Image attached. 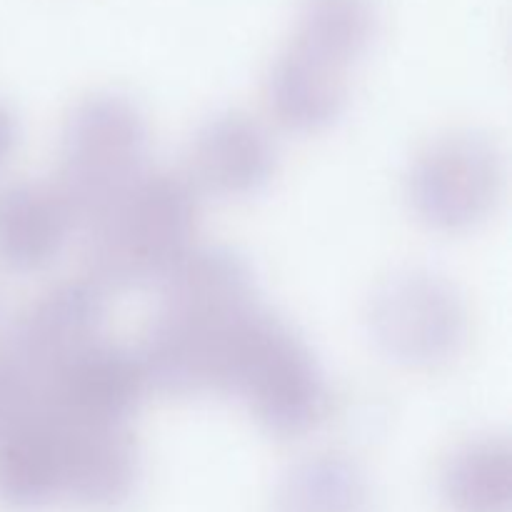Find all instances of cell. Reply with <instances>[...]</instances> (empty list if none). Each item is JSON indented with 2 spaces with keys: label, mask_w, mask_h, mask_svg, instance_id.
<instances>
[{
  "label": "cell",
  "mask_w": 512,
  "mask_h": 512,
  "mask_svg": "<svg viewBox=\"0 0 512 512\" xmlns=\"http://www.w3.org/2000/svg\"><path fill=\"white\" fill-rule=\"evenodd\" d=\"M260 305L233 250H188L163 278L160 310L140 350L148 385L168 395L230 393L240 345Z\"/></svg>",
  "instance_id": "cell-1"
},
{
  "label": "cell",
  "mask_w": 512,
  "mask_h": 512,
  "mask_svg": "<svg viewBox=\"0 0 512 512\" xmlns=\"http://www.w3.org/2000/svg\"><path fill=\"white\" fill-rule=\"evenodd\" d=\"M198 218L183 178L145 173L88 223V265L98 285L135 288L165 278L190 250Z\"/></svg>",
  "instance_id": "cell-2"
},
{
  "label": "cell",
  "mask_w": 512,
  "mask_h": 512,
  "mask_svg": "<svg viewBox=\"0 0 512 512\" xmlns=\"http://www.w3.org/2000/svg\"><path fill=\"white\" fill-rule=\"evenodd\" d=\"M145 155L148 125L133 100L98 93L75 105L65 120L58 185L73 220L88 225L143 178Z\"/></svg>",
  "instance_id": "cell-3"
},
{
  "label": "cell",
  "mask_w": 512,
  "mask_h": 512,
  "mask_svg": "<svg viewBox=\"0 0 512 512\" xmlns=\"http://www.w3.org/2000/svg\"><path fill=\"white\" fill-rule=\"evenodd\" d=\"M230 393L245 398L255 418L283 438L308 433L328 413V388L313 353L265 310L245 333Z\"/></svg>",
  "instance_id": "cell-4"
},
{
  "label": "cell",
  "mask_w": 512,
  "mask_h": 512,
  "mask_svg": "<svg viewBox=\"0 0 512 512\" xmlns=\"http://www.w3.org/2000/svg\"><path fill=\"white\" fill-rule=\"evenodd\" d=\"M368 330L380 353L405 368H438L468 338V308L460 290L428 268L385 278L368 303Z\"/></svg>",
  "instance_id": "cell-5"
},
{
  "label": "cell",
  "mask_w": 512,
  "mask_h": 512,
  "mask_svg": "<svg viewBox=\"0 0 512 512\" xmlns=\"http://www.w3.org/2000/svg\"><path fill=\"white\" fill-rule=\"evenodd\" d=\"M505 165L498 145L475 130L430 143L410 170V203L425 225L460 233L483 223L503 195Z\"/></svg>",
  "instance_id": "cell-6"
},
{
  "label": "cell",
  "mask_w": 512,
  "mask_h": 512,
  "mask_svg": "<svg viewBox=\"0 0 512 512\" xmlns=\"http://www.w3.org/2000/svg\"><path fill=\"white\" fill-rule=\"evenodd\" d=\"M105 305L98 285L65 283L45 293L8 333V355L33 395L78 355L103 340Z\"/></svg>",
  "instance_id": "cell-7"
},
{
  "label": "cell",
  "mask_w": 512,
  "mask_h": 512,
  "mask_svg": "<svg viewBox=\"0 0 512 512\" xmlns=\"http://www.w3.org/2000/svg\"><path fill=\"white\" fill-rule=\"evenodd\" d=\"M148 388L138 355L105 340L65 365L35 395L53 418L83 425H125Z\"/></svg>",
  "instance_id": "cell-8"
},
{
  "label": "cell",
  "mask_w": 512,
  "mask_h": 512,
  "mask_svg": "<svg viewBox=\"0 0 512 512\" xmlns=\"http://www.w3.org/2000/svg\"><path fill=\"white\" fill-rule=\"evenodd\" d=\"M50 420L60 435L63 498L90 510H115L128 503L140 478L138 448L128 428L68 423L53 415Z\"/></svg>",
  "instance_id": "cell-9"
},
{
  "label": "cell",
  "mask_w": 512,
  "mask_h": 512,
  "mask_svg": "<svg viewBox=\"0 0 512 512\" xmlns=\"http://www.w3.org/2000/svg\"><path fill=\"white\" fill-rule=\"evenodd\" d=\"M268 130L245 113H218L195 133L190 163L198 183L220 198L255 195L275 173Z\"/></svg>",
  "instance_id": "cell-10"
},
{
  "label": "cell",
  "mask_w": 512,
  "mask_h": 512,
  "mask_svg": "<svg viewBox=\"0 0 512 512\" xmlns=\"http://www.w3.org/2000/svg\"><path fill=\"white\" fill-rule=\"evenodd\" d=\"M60 498V435L50 415L33 403L0 430V503L30 512L48 508Z\"/></svg>",
  "instance_id": "cell-11"
},
{
  "label": "cell",
  "mask_w": 512,
  "mask_h": 512,
  "mask_svg": "<svg viewBox=\"0 0 512 512\" xmlns=\"http://www.w3.org/2000/svg\"><path fill=\"white\" fill-rule=\"evenodd\" d=\"M73 213L58 188L8 183L0 188V265L35 273L53 263L73 228Z\"/></svg>",
  "instance_id": "cell-12"
},
{
  "label": "cell",
  "mask_w": 512,
  "mask_h": 512,
  "mask_svg": "<svg viewBox=\"0 0 512 512\" xmlns=\"http://www.w3.org/2000/svg\"><path fill=\"white\" fill-rule=\"evenodd\" d=\"M268 98L285 128L315 133L343 115L348 73L288 45L270 70Z\"/></svg>",
  "instance_id": "cell-13"
},
{
  "label": "cell",
  "mask_w": 512,
  "mask_h": 512,
  "mask_svg": "<svg viewBox=\"0 0 512 512\" xmlns=\"http://www.w3.org/2000/svg\"><path fill=\"white\" fill-rule=\"evenodd\" d=\"M273 512H370V483L345 455H310L280 475Z\"/></svg>",
  "instance_id": "cell-14"
},
{
  "label": "cell",
  "mask_w": 512,
  "mask_h": 512,
  "mask_svg": "<svg viewBox=\"0 0 512 512\" xmlns=\"http://www.w3.org/2000/svg\"><path fill=\"white\" fill-rule=\"evenodd\" d=\"M378 23L375 0H303L290 45L348 73L370 48Z\"/></svg>",
  "instance_id": "cell-15"
},
{
  "label": "cell",
  "mask_w": 512,
  "mask_h": 512,
  "mask_svg": "<svg viewBox=\"0 0 512 512\" xmlns=\"http://www.w3.org/2000/svg\"><path fill=\"white\" fill-rule=\"evenodd\" d=\"M440 493L453 512H510L512 453L508 440L480 438L460 445L445 463Z\"/></svg>",
  "instance_id": "cell-16"
},
{
  "label": "cell",
  "mask_w": 512,
  "mask_h": 512,
  "mask_svg": "<svg viewBox=\"0 0 512 512\" xmlns=\"http://www.w3.org/2000/svg\"><path fill=\"white\" fill-rule=\"evenodd\" d=\"M35 403L33 388L10 360L8 348L0 350V430Z\"/></svg>",
  "instance_id": "cell-17"
},
{
  "label": "cell",
  "mask_w": 512,
  "mask_h": 512,
  "mask_svg": "<svg viewBox=\"0 0 512 512\" xmlns=\"http://www.w3.org/2000/svg\"><path fill=\"white\" fill-rule=\"evenodd\" d=\"M15 138H18V125H15L13 113L0 105V165L8 160L10 150L15 148Z\"/></svg>",
  "instance_id": "cell-18"
},
{
  "label": "cell",
  "mask_w": 512,
  "mask_h": 512,
  "mask_svg": "<svg viewBox=\"0 0 512 512\" xmlns=\"http://www.w3.org/2000/svg\"><path fill=\"white\" fill-rule=\"evenodd\" d=\"M8 348V330L3 325V305H0V350Z\"/></svg>",
  "instance_id": "cell-19"
}]
</instances>
